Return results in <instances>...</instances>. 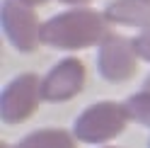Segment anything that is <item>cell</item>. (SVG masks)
I'll return each mask as SVG.
<instances>
[{
    "label": "cell",
    "mask_w": 150,
    "mask_h": 148,
    "mask_svg": "<svg viewBox=\"0 0 150 148\" xmlns=\"http://www.w3.org/2000/svg\"><path fill=\"white\" fill-rule=\"evenodd\" d=\"M145 92H150V75H148V80H145V88H143Z\"/></svg>",
    "instance_id": "cell-13"
},
{
    "label": "cell",
    "mask_w": 150,
    "mask_h": 148,
    "mask_svg": "<svg viewBox=\"0 0 150 148\" xmlns=\"http://www.w3.org/2000/svg\"><path fill=\"white\" fill-rule=\"evenodd\" d=\"M107 148H114V146H107Z\"/></svg>",
    "instance_id": "cell-14"
},
{
    "label": "cell",
    "mask_w": 150,
    "mask_h": 148,
    "mask_svg": "<svg viewBox=\"0 0 150 148\" xmlns=\"http://www.w3.org/2000/svg\"><path fill=\"white\" fill-rule=\"evenodd\" d=\"M136 66H138V53H136L133 41H128L119 34H109L99 44L97 68H99V75L104 80L126 83L136 73Z\"/></svg>",
    "instance_id": "cell-5"
},
{
    "label": "cell",
    "mask_w": 150,
    "mask_h": 148,
    "mask_svg": "<svg viewBox=\"0 0 150 148\" xmlns=\"http://www.w3.org/2000/svg\"><path fill=\"white\" fill-rule=\"evenodd\" d=\"M133 46H136L138 58L150 61V27H148V29H143V32H140L136 39H133Z\"/></svg>",
    "instance_id": "cell-10"
},
{
    "label": "cell",
    "mask_w": 150,
    "mask_h": 148,
    "mask_svg": "<svg viewBox=\"0 0 150 148\" xmlns=\"http://www.w3.org/2000/svg\"><path fill=\"white\" fill-rule=\"evenodd\" d=\"M107 17L90 7H75L61 12L41 24V44L53 49H87L109 36Z\"/></svg>",
    "instance_id": "cell-1"
},
{
    "label": "cell",
    "mask_w": 150,
    "mask_h": 148,
    "mask_svg": "<svg viewBox=\"0 0 150 148\" xmlns=\"http://www.w3.org/2000/svg\"><path fill=\"white\" fill-rule=\"evenodd\" d=\"M85 78L87 70L80 58H63L41 80V100H46V102L70 100L85 88Z\"/></svg>",
    "instance_id": "cell-6"
},
{
    "label": "cell",
    "mask_w": 150,
    "mask_h": 148,
    "mask_svg": "<svg viewBox=\"0 0 150 148\" xmlns=\"http://www.w3.org/2000/svg\"><path fill=\"white\" fill-rule=\"evenodd\" d=\"M41 100V80L34 73H22L10 80L0 97V117L7 124H20L29 119Z\"/></svg>",
    "instance_id": "cell-3"
},
{
    "label": "cell",
    "mask_w": 150,
    "mask_h": 148,
    "mask_svg": "<svg viewBox=\"0 0 150 148\" xmlns=\"http://www.w3.org/2000/svg\"><path fill=\"white\" fill-rule=\"evenodd\" d=\"M128 112L119 102H97L87 107L78 119H75L73 134L78 141L85 143H104L116 138L128 124Z\"/></svg>",
    "instance_id": "cell-2"
},
{
    "label": "cell",
    "mask_w": 150,
    "mask_h": 148,
    "mask_svg": "<svg viewBox=\"0 0 150 148\" xmlns=\"http://www.w3.org/2000/svg\"><path fill=\"white\" fill-rule=\"evenodd\" d=\"M15 148H75V134L65 129H39L24 136Z\"/></svg>",
    "instance_id": "cell-8"
},
{
    "label": "cell",
    "mask_w": 150,
    "mask_h": 148,
    "mask_svg": "<svg viewBox=\"0 0 150 148\" xmlns=\"http://www.w3.org/2000/svg\"><path fill=\"white\" fill-rule=\"evenodd\" d=\"M61 3H65V5H85L90 0H61Z\"/></svg>",
    "instance_id": "cell-12"
},
{
    "label": "cell",
    "mask_w": 150,
    "mask_h": 148,
    "mask_svg": "<svg viewBox=\"0 0 150 148\" xmlns=\"http://www.w3.org/2000/svg\"><path fill=\"white\" fill-rule=\"evenodd\" d=\"M126 112L133 122L143 124V126H150V92H136L126 100Z\"/></svg>",
    "instance_id": "cell-9"
},
{
    "label": "cell",
    "mask_w": 150,
    "mask_h": 148,
    "mask_svg": "<svg viewBox=\"0 0 150 148\" xmlns=\"http://www.w3.org/2000/svg\"><path fill=\"white\" fill-rule=\"evenodd\" d=\"M3 32L10 44L20 51H34L41 41V22L29 5L20 0H5L3 3Z\"/></svg>",
    "instance_id": "cell-4"
},
{
    "label": "cell",
    "mask_w": 150,
    "mask_h": 148,
    "mask_svg": "<svg viewBox=\"0 0 150 148\" xmlns=\"http://www.w3.org/2000/svg\"><path fill=\"white\" fill-rule=\"evenodd\" d=\"M20 3H24V5H44V3H49V0H20Z\"/></svg>",
    "instance_id": "cell-11"
},
{
    "label": "cell",
    "mask_w": 150,
    "mask_h": 148,
    "mask_svg": "<svg viewBox=\"0 0 150 148\" xmlns=\"http://www.w3.org/2000/svg\"><path fill=\"white\" fill-rule=\"evenodd\" d=\"M104 17L114 24L128 27H150V0H114L107 5Z\"/></svg>",
    "instance_id": "cell-7"
}]
</instances>
